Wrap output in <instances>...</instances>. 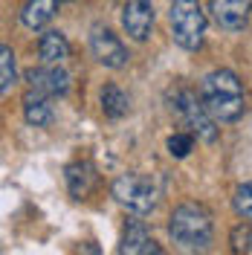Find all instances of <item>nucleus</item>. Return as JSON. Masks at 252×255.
Segmentation results:
<instances>
[{"instance_id": "f257e3e1", "label": "nucleus", "mask_w": 252, "mask_h": 255, "mask_svg": "<svg viewBox=\"0 0 252 255\" xmlns=\"http://www.w3.org/2000/svg\"><path fill=\"white\" fill-rule=\"evenodd\" d=\"M200 96L218 122H238L247 111L244 84L232 70H212L200 84Z\"/></svg>"}, {"instance_id": "f03ea898", "label": "nucleus", "mask_w": 252, "mask_h": 255, "mask_svg": "<svg viewBox=\"0 0 252 255\" xmlns=\"http://www.w3.org/2000/svg\"><path fill=\"white\" fill-rule=\"evenodd\" d=\"M212 215L200 203H183L171 212L168 218V235L174 238L177 247L189 250V253H206L212 244Z\"/></svg>"}, {"instance_id": "7ed1b4c3", "label": "nucleus", "mask_w": 252, "mask_h": 255, "mask_svg": "<svg viewBox=\"0 0 252 255\" xmlns=\"http://www.w3.org/2000/svg\"><path fill=\"white\" fill-rule=\"evenodd\" d=\"M171 113L189 128V133L200 136L203 142H215L218 139V119L203 105V96H197L194 90L177 87L171 93Z\"/></svg>"}, {"instance_id": "20e7f679", "label": "nucleus", "mask_w": 252, "mask_h": 255, "mask_svg": "<svg viewBox=\"0 0 252 255\" xmlns=\"http://www.w3.org/2000/svg\"><path fill=\"white\" fill-rule=\"evenodd\" d=\"M113 197L116 203L133 215H151L157 209V183L148 174H139V171H130V174H122L113 180Z\"/></svg>"}, {"instance_id": "39448f33", "label": "nucleus", "mask_w": 252, "mask_h": 255, "mask_svg": "<svg viewBox=\"0 0 252 255\" xmlns=\"http://www.w3.org/2000/svg\"><path fill=\"white\" fill-rule=\"evenodd\" d=\"M168 20H171L174 41L183 49H197L203 44L206 15L197 0H174L171 12H168Z\"/></svg>"}, {"instance_id": "423d86ee", "label": "nucleus", "mask_w": 252, "mask_h": 255, "mask_svg": "<svg viewBox=\"0 0 252 255\" xmlns=\"http://www.w3.org/2000/svg\"><path fill=\"white\" fill-rule=\"evenodd\" d=\"M90 52L99 64L111 67V70H119L127 64V49L125 44L113 35L108 26H93L90 29Z\"/></svg>"}, {"instance_id": "0eeeda50", "label": "nucleus", "mask_w": 252, "mask_h": 255, "mask_svg": "<svg viewBox=\"0 0 252 255\" xmlns=\"http://www.w3.org/2000/svg\"><path fill=\"white\" fill-rule=\"evenodd\" d=\"M122 26L133 41H148L154 29V3L151 0H125Z\"/></svg>"}, {"instance_id": "6e6552de", "label": "nucleus", "mask_w": 252, "mask_h": 255, "mask_svg": "<svg viewBox=\"0 0 252 255\" xmlns=\"http://www.w3.org/2000/svg\"><path fill=\"white\" fill-rule=\"evenodd\" d=\"M215 23L226 32H241L250 23L252 0H209Z\"/></svg>"}, {"instance_id": "1a4fd4ad", "label": "nucleus", "mask_w": 252, "mask_h": 255, "mask_svg": "<svg viewBox=\"0 0 252 255\" xmlns=\"http://www.w3.org/2000/svg\"><path fill=\"white\" fill-rule=\"evenodd\" d=\"M26 81H29L32 90H38V93L44 96H64L70 90V76L64 73L58 64H47V67H32L29 73H26Z\"/></svg>"}, {"instance_id": "9d476101", "label": "nucleus", "mask_w": 252, "mask_h": 255, "mask_svg": "<svg viewBox=\"0 0 252 255\" xmlns=\"http://www.w3.org/2000/svg\"><path fill=\"white\" fill-rule=\"evenodd\" d=\"M119 255H162L159 244L151 238V232L145 229V223L133 221L127 223L122 244H119Z\"/></svg>"}, {"instance_id": "9b49d317", "label": "nucleus", "mask_w": 252, "mask_h": 255, "mask_svg": "<svg viewBox=\"0 0 252 255\" xmlns=\"http://www.w3.org/2000/svg\"><path fill=\"white\" fill-rule=\"evenodd\" d=\"M64 180H67V189L73 197H87L96 186V168L90 162H73V165H67V171H64Z\"/></svg>"}, {"instance_id": "f8f14e48", "label": "nucleus", "mask_w": 252, "mask_h": 255, "mask_svg": "<svg viewBox=\"0 0 252 255\" xmlns=\"http://www.w3.org/2000/svg\"><path fill=\"white\" fill-rule=\"evenodd\" d=\"M58 12V0H26L20 9V20L26 29H44Z\"/></svg>"}, {"instance_id": "ddd939ff", "label": "nucleus", "mask_w": 252, "mask_h": 255, "mask_svg": "<svg viewBox=\"0 0 252 255\" xmlns=\"http://www.w3.org/2000/svg\"><path fill=\"white\" fill-rule=\"evenodd\" d=\"M23 116H26V122L35 128H44L52 122V105H49V96L38 93V90H32L23 96Z\"/></svg>"}, {"instance_id": "4468645a", "label": "nucleus", "mask_w": 252, "mask_h": 255, "mask_svg": "<svg viewBox=\"0 0 252 255\" xmlns=\"http://www.w3.org/2000/svg\"><path fill=\"white\" fill-rule=\"evenodd\" d=\"M38 52H41V61L44 64H64L70 58V44L61 32H44L41 35V44H38Z\"/></svg>"}, {"instance_id": "2eb2a0df", "label": "nucleus", "mask_w": 252, "mask_h": 255, "mask_svg": "<svg viewBox=\"0 0 252 255\" xmlns=\"http://www.w3.org/2000/svg\"><path fill=\"white\" fill-rule=\"evenodd\" d=\"M102 111L108 119H122L127 113V96L116 87V84H108L102 90Z\"/></svg>"}, {"instance_id": "dca6fc26", "label": "nucleus", "mask_w": 252, "mask_h": 255, "mask_svg": "<svg viewBox=\"0 0 252 255\" xmlns=\"http://www.w3.org/2000/svg\"><path fill=\"white\" fill-rule=\"evenodd\" d=\"M15 84V52L12 47H0V90L9 93V87Z\"/></svg>"}, {"instance_id": "f3484780", "label": "nucleus", "mask_w": 252, "mask_h": 255, "mask_svg": "<svg viewBox=\"0 0 252 255\" xmlns=\"http://www.w3.org/2000/svg\"><path fill=\"white\" fill-rule=\"evenodd\" d=\"M232 206H235V212L244 218V221H252V183L238 186L235 197H232Z\"/></svg>"}, {"instance_id": "a211bd4d", "label": "nucleus", "mask_w": 252, "mask_h": 255, "mask_svg": "<svg viewBox=\"0 0 252 255\" xmlns=\"http://www.w3.org/2000/svg\"><path fill=\"white\" fill-rule=\"evenodd\" d=\"M191 148H194V133H174L171 139H168V154L177 159L189 157Z\"/></svg>"}, {"instance_id": "6ab92c4d", "label": "nucleus", "mask_w": 252, "mask_h": 255, "mask_svg": "<svg viewBox=\"0 0 252 255\" xmlns=\"http://www.w3.org/2000/svg\"><path fill=\"white\" fill-rule=\"evenodd\" d=\"M79 255H102V253H99V247H96V244H81Z\"/></svg>"}, {"instance_id": "aec40b11", "label": "nucleus", "mask_w": 252, "mask_h": 255, "mask_svg": "<svg viewBox=\"0 0 252 255\" xmlns=\"http://www.w3.org/2000/svg\"><path fill=\"white\" fill-rule=\"evenodd\" d=\"M241 232H244V244H241L238 250H250V253H252V232H250V229H241Z\"/></svg>"}]
</instances>
